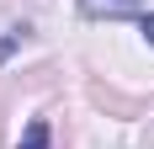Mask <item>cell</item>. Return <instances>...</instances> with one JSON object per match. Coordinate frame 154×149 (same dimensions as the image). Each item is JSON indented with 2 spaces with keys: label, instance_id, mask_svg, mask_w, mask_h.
<instances>
[{
  "label": "cell",
  "instance_id": "6da1fadb",
  "mask_svg": "<svg viewBox=\"0 0 154 149\" xmlns=\"http://www.w3.org/2000/svg\"><path fill=\"white\" fill-rule=\"evenodd\" d=\"M138 0H80V16H128Z\"/></svg>",
  "mask_w": 154,
  "mask_h": 149
},
{
  "label": "cell",
  "instance_id": "7a4b0ae2",
  "mask_svg": "<svg viewBox=\"0 0 154 149\" xmlns=\"http://www.w3.org/2000/svg\"><path fill=\"white\" fill-rule=\"evenodd\" d=\"M48 144H53V128H48V117H32L16 149H48Z\"/></svg>",
  "mask_w": 154,
  "mask_h": 149
},
{
  "label": "cell",
  "instance_id": "3957f363",
  "mask_svg": "<svg viewBox=\"0 0 154 149\" xmlns=\"http://www.w3.org/2000/svg\"><path fill=\"white\" fill-rule=\"evenodd\" d=\"M21 43H27V27H11V32H5V37H0V64L11 59V53H16V48H21Z\"/></svg>",
  "mask_w": 154,
  "mask_h": 149
},
{
  "label": "cell",
  "instance_id": "277c9868",
  "mask_svg": "<svg viewBox=\"0 0 154 149\" xmlns=\"http://www.w3.org/2000/svg\"><path fill=\"white\" fill-rule=\"evenodd\" d=\"M138 32H143V43L154 48V11H143V16H138Z\"/></svg>",
  "mask_w": 154,
  "mask_h": 149
}]
</instances>
